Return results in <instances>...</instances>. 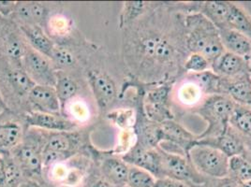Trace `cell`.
Wrapping results in <instances>:
<instances>
[{
    "label": "cell",
    "mask_w": 251,
    "mask_h": 187,
    "mask_svg": "<svg viewBox=\"0 0 251 187\" xmlns=\"http://www.w3.org/2000/svg\"><path fill=\"white\" fill-rule=\"evenodd\" d=\"M185 14L177 3L149 2L145 14L126 27L124 60L130 76L147 84L175 83L190 54Z\"/></svg>",
    "instance_id": "6da1fadb"
},
{
    "label": "cell",
    "mask_w": 251,
    "mask_h": 187,
    "mask_svg": "<svg viewBox=\"0 0 251 187\" xmlns=\"http://www.w3.org/2000/svg\"><path fill=\"white\" fill-rule=\"evenodd\" d=\"M184 22L188 52L201 54L212 66L225 52L220 29L199 12L186 14Z\"/></svg>",
    "instance_id": "7a4b0ae2"
},
{
    "label": "cell",
    "mask_w": 251,
    "mask_h": 187,
    "mask_svg": "<svg viewBox=\"0 0 251 187\" xmlns=\"http://www.w3.org/2000/svg\"><path fill=\"white\" fill-rule=\"evenodd\" d=\"M43 130L26 128L23 141L11 151V156L21 167L26 179L37 181L45 187L43 178Z\"/></svg>",
    "instance_id": "3957f363"
},
{
    "label": "cell",
    "mask_w": 251,
    "mask_h": 187,
    "mask_svg": "<svg viewBox=\"0 0 251 187\" xmlns=\"http://www.w3.org/2000/svg\"><path fill=\"white\" fill-rule=\"evenodd\" d=\"M44 132L43 164L44 169L55 163L67 161L74 156L81 155L84 149L92 147L86 144L88 139L84 131L74 130L66 132Z\"/></svg>",
    "instance_id": "277c9868"
},
{
    "label": "cell",
    "mask_w": 251,
    "mask_h": 187,
    "mask_svg": "<svg viewBox=\"0 0 251 187\" xmlns=\"http://www.w3.org/2000/svg\"><path fill=\"white\" fill-rule=\"evenodd\" d=\"M236 104L224 94H212L204 98L191 114L199 115L206 123V129L199 139L214 138L224 133L230 125V118Z\"/></svg>",
    "instance_id": "5b68a950"
},
{
    "label": "cell",
    "mask_w": 251,
    "mask_h": 187,
    "mask_svg": "<svg viewBox=\"0 0 251 187\" xmlns=\"http://www.w3.org/2000/svg\"><path fill=\"white\" fill-rule=\"evenodd\" d=\"M35 85L21 65L13 64L0 56V91L2 93L6 90L8 93L4 96L7 104L9 99L13 98V100H17V104L21 105V107L25 106L26 110L29 109L27 95Z\"/></svg>",
    "instance_id": "8992f818"
},
{
    "label": "cell",
    "mask_w": 251,
    "mask_h": 187,
    "mask_svg": "<svg viewBox=\"0 0 251 187\" xmlns=\"http://www.w3.org/2000/svg\"><path fill=\"white\" fill-rule=\"evenodd\" d=\"M188 159L200 174L207 179L228 177L229 158L213 147L196 142L188 152Z\"/></svg>",
    "instance_id": "52a82bcc"
},
{
    "label": "cell",
    "mask_w": 251,
    "mask_h": 187,
    "mask_svg": "<svg viewBox=\"0 0 251 187\" xmlns=\"http://www.w3.org/2000/svg\"><path fill=\"white\" fill-rule=\"evenodd\" d=\"M174 83L147 84L143 107L147 118L155 123L176 119L172 109L171 94Z\"/></svg>",
    "instance_id": "ba28073f"
},
{
    "label": "cell",
    "mask_w": 251,
    "mask_h": 187,
    "mask_svg": "<svg viewBox=\"0 0 251 187\" xmlns=\"http://www.w3.org/2000/svg\"><path fill=\"white\" fill-rule=\"evenodd\" d=\"M159 150L162 157V178H169L195 187H203L206 184L208 179L200 174L188 158L169 154L160 148Z\"/></svg>",
    "instance_id": "9c48e42d"
},
{
    "label": "cell",
    "mask_w": 251,
    "mask_h": 187,
    "mask_svg": "<svg viewBox=\"0 0 251 187\" xmlns=\"http://www.w3.org/2000/svg\"><path fill=\"white\" fill-rule=\"evenodd\" d=\"M206 96L207 94L194 75L185 73L173 85L171 94L172 106L175 105L184 112L192 113Z\"/></svg>",
    "instance_id": "30bf717a"
},
{
    "label": "cell",
    "mask_w": 251,
    "mask_h": 187,
    "mask_svg": "<svg viewBox=\"0 0 251 187\" xmlns=\"http://www.w3.org/2000/svg\"><path fill=\"white\" fill-rule=\"evenodd\" d=\"M86 77L99 111L108 114L120 94L114 78L101 70H91L87 71Z\"/></svg>",
    "instance_id": "8fae6325"
},
{
    "label": "cell",
    "mask_w": 251,
    "mask_h": 187,
    "mask_svg": "<svg viewBox=\"0 0 251 187\" xmlns=\"http://www.w3.org/2000/svg\"><path fill=\"white\" fill-rule=\"evenodd\" d=\"M21 67L35 84L54 86L57 70L51 59L29 45L22 59Z\"/></svg>",
    "instance_id": "7c38bea8"
},
{
    "label": "cell",
    "mask_w": 251,
    "mask_h": 187,
    "mask_svg": "<svg viewBox=\"0 0 251 187\" xmlns=\"http://www.w3.org/2000/svg\"><path fill=\"white\" fill-rule=\"evenodd\" d=\"M122 159L129 166H137L150 172L156 179H161L162 157L159 148H147L135 142L125 154Z\"/></svg>",
    "instance_id": "4fadbf2b"
},
{
    "label": "cell",
    "mask_w": 251,
    "mask_h": 187,
    "mask_svg": "<svg viewBox=\"0 0 251 187\" xmlns=\"http://www.w3.org/2000/svg\"><path fill=\"white\" fill-rule=\"evenodd\" d=\"M99 175L115 187H126L129 165L115 153H97Z\"/></svg>",
    "instance_id": "5bb4252c"
},
{
    "label": "cell",
    "mask_w": 251,
    "mask_h": 187,
    "mask_svg": "<svg viewBox=\"0 0 251 187\" xmlns=\"http://www.w3.org/2000/svg\"><path fill=\"white\" fill-rule=\"evenodd\" d=\"M25 128H38L50 132L74 131L79 125L74 119L65 115H51L29 112L23 115Z\"/></svg>",
    "instance_id": "9a60e30c"
},
{
    "label": "cell",
    "mask_w": 251,
    "mask_h": 187,
    "mask_svg": "<svg viewBox=\"0 0 251 187\" xmlns=\"http://www.w3.org/2000/svg\"><path fill=\"white\" fill-rule=\"evenodd\" d=\"M25 125L23 116L18 118L15 113L0 117V155L11 154L24 140Z\"/></svg>",
    "instance_id": "2e32d148"
},
{
    "label": "cell",
    "mask_w": 251,
    "mask_h": 187,
    "mask_svg": "<svg viewBox=\"0 0 251 187\" xmlns=\"http://www.w3.org/2000/svg\"><path fill=\"white\" fill-rule=\"evenodd\" d=\"M30 112L63 115L62 107L53 86L36 84L27 95Z\"/></svg>",
    "instance_id": "e0dca14e"
},
{
    "label": "cell",
    "mask_w": 251,
    "mask_h": 187,
    "mask_svg": "<svg viewBox=\"0 0 251 187\" xmlns=\"http://www.w3.org/2000/svg\"><path fill=\"white\" fill-rule=\"evenodd\" d=\"M199 144L210 146L223 153L228 158L238 156L245 152V140L229 125L227 130L221 135L214 138L199 139L196 141Z\"/></svg>",
    "instance_id": "ac0fdd59"
},
{
    "label": "cell",
    "mask_w": 251,
    "mask_h": 187,
    "mask_svg": "<svg viewBox=\"0 0 251 187\" xmlns=\"http://www.w3.org/2000/svg\"><path fill=\"white\" fill-rule=\"evenodd\" d=\"M212 70L222 78L233 79L251 74L250 63L238 55L225 52L212 65Z\"/></svg>",
    "instance_id": "d6986e66"
},
{
    "label": "cell",
    "mask_w": 251,
    "mask_h": 187,
    "mask_svg": "<svg viewBox=\"0 0 251 187\" xmlns=\"http://www.w3.org/2000/svg\"><path fill=\"white\" fill-rule=\"evenodd\" d=\"M221 94L229 96L235 104L251 106V74L238 78L221 77Z\"/></svg>",
    "instance_id": "ffe728a7"
},
{
    "label": "cell",
    "mask_w": 251,
    "mask_h": 187,
    "mask_svg": "<svg viewBox=\"0 0 251 187\" xmlns=\"http://www.w3.org/2000/svg\"><path fill=\"white\" fill-rule=\"evenodd\" d=\"M220 39L225 52L233 53L250 60L251 55V40L247 36L230 28L220 29Z\"/></svg>",
    "instance_id": "44dd1931"
},
{
    "label": "cell",
    "mask_w": 251,
    "mask_h": 187,
    "mask_svg": "<svg viewBox=\"0 0 251 187\" xmlns=\"http://www.w3.org/2000/svg\"><path fill=\"white\" fill-rule=\"evenodd\" d=\"M18 28L32 49L50 57L55 43L45 33L43 27L39 25H20Z\"/></svg>",
    "instance_id": "7402d4cb"
},
{
    "label": "cell",
    "mask_w": 251,
    "mask_h": 187,
    "mask_svg": "<svg viewBox=\"0 0 251 187\" xmlns=\"http://www.w3.org/2000/svg\"><path fill=\"white\" fill-rule=\"evenodd\" d=\"M54 89L57 94L58 99L62 107L63 115H65V110L74 98L76 97L79 92V84L76 79L70 72L57 71L56 81L54 84Z\"/></svg>",
    "instance_id": "603a6c76"
},
{
    "label": "cell",
    "mask_w": 251,
    "mask_h": 187,
    "mask_svg": "<svg viewBox=\"0 0 251 187\" xmlns=\"http://www.w3.org/2000/svg\"><path fill=\"white\" fill-rule=\"evenodd\" d=\"M226 28L239 32L251 40V16L239 5L230 2Z\"/></svg>",
    "instance_id": "cb8c5ba5"
},
{
    "label": "cell",
    "mask_w": 251,
    "mask_h": 187,
    "mask_svg": "<svg viewBox=\"0 0 251 187\" xmlns=\"http://www.w3.org/2000/svg\"><path fill=\"white\" fill-rule=\"evenodd\" d=\"M230 126L245 140H251V107L236 104L230 118Z\"/></svg>",
    "instance_id": "d4e9b609"
},
{
    "label": "cell",
    "mask_w": 251,
    "mask_h": 187,
    "mask_svg": "<svg viewBox=\"0 0 251 187\" xmlns=\"http://www.w3.org/2000/svg\"><path fill=\"white\" fill-rule=\"evenodd\" d=\"M228 166V176L237 183L251 180V156L246 150L241 155L230 157Z\"/></svg>",
    "instance_id": "484cf974"
},
{
    "label": "cell",
    "mask_w": 251,
    "mask_h": 187,
    "mask_svg": "<svg viewBox=\"0 0 251 187\" xmlns=\"http://www.w3.org/2000/svg\"><path fill=\"white\" fill-rule=\"evenodd\" d=\"M148 3L144 1L125 2L119 16V28L123 30L142 17L147 11Z\"/></svg>",
    "instance_id": "4316f807"
},
{
    "label": "cell",
    "mask_w": 251,
    "mask_h": 187,
    "mask_svg": "<svg viewBox=\"0 0 251 187\" xmlns=\"http://www.w3.org/2000/svg\"><path fill=\"white\" fill-rule=\"evenodd\" d=\"M49 58L57 71L70 72L77 66V59L74 53L62 45L55 44Z\"/></svg>",
    "instance_id": "83f0119b"
},
{
    "label": "cell",
    "mask_w": 251,
    "mask_h": 187,
    "mask_svg": "<svg viewBox=\"0 0 251 187\" xmlns=\"http://www.w3.org/2000/svg\"><path fill=\"white\" fill-rule=\"evenodd\" d=\"M5 159V187H18L26 180L21 167L12 158L11 154L2 155Z\"/></svg>",
    "instance_id": "f1b7e54d"
},
{
    "label": "cell",
    "mask_w": 251,
    "mask_h": 187,
    "mask_svg": "<svg viewBox=\"0 0 251 187\" xmlns=\"http://www.w3.org/2000/svg\"><path fill=\"white\" fill-rule=\"evenodd\" d=\"M157 179L147 170L129 166L126 178V187H154Z\"/></svg>",
    "instance_id": "f546056e"
},
{
    "label": "cell",
    "mask_w": 251,
    "mask_h": 187,
    "mask_svg": "<svg viewBox=\"0 0 251 187\" xmlns=\"http://www.w3.org/2000/svg\"><path fill=\"white\" fill-rule=\"evenodd\" d=\"M107 118L117 126L126 130L129 127L133 128L136 119V113H134V109H120L109 112L107 114Z\"/></svg>",
    "instance_id": "4dcf8cb0"
},
{
    "label": "cell",
    "mask_w": 251,
    "mask_h": 187,
    "mask_svg": "<svg viewBox=\"0 0 251 187\" xmlns=\"http://www.w3.org/2000/svg\"><path fill=\"white\" fill-rule=\"evenodd\" d=\"M184 70L186 73L204 72L212 70L211 63L200 53H190L184 65Z\"/></svg>",
    "instance_id": "1f68e13d"
},
{
    "label": "cell",
    "mask_w": 251,
    "mask_h": 187,
    "mask_svg": "<svg viewBox=\"0 0 251 187\" xmlns=\"http://www.w3.org/2000/svg\"><path fill=\"white\" fill-rule=\"evenodd\" d=\"M203 187H239V183L228 176L222 179H208Z\"/></svg>",
    "instance_id": "d6a6232c"
},
{
    "label": "cell",
    "mask_w": 251,
    "mask_h": 187,
    "mask_svg": "<svg viewBox=\"0 0 251 187\" xmlns=\"http://www.w3.org/2000/svg\"><path fill=\"white\" fill-rule=\"evenodd\" d=\"M17 1H0V16L10 19L15 10Z\"/></svg>",
    "instance_id": "836d02e7"
},
{
    "label": "cell",
    "mask_w": 251,
    "mask_h": 187,
    "mask_svg": "<svg viewBox=\"0 0 251 187\" xmlns=\"http://www.w3.org/2000/svg\"><path fill=\"white\" fill-rule=\"evenodd\" d=\"M154 187H195V186H190L187 185L181 182H178L176 180H172L169 178H161V179H157L156 184Z\"/></svg>",
    "instance_id": "e575fe53"
},
{
    "label": "cell",
    "mask_w": 251,
    "mask_h": 187,
    "mask_svg": "<svg viewBox=\"0 0 251 187\" xmlns=\"http://www.w3.org/2000/svg\"><path fill=\"white\" fill-rule=\"evenodd\" d=\"M86 108L83 106L81 103H77L74 105L73 108V115H75V118H81V117H85L84 115H86Z\"/></svg>",
    "instance_id": "d590c367"
},
{
    "label": "cell",
    "mask_w": 251,
    "mask_h": 187,
    "mask_svg": "<svg viewBox=\"0 0 251 187\" xmlns=\"http://www.w3.org/2000/svg\"><path fill=\"white\" fill-rule=\"evenodd\" d=\"M12 113L10 107L8 106V104L6 103L2 93L0 91V117L1 116H4V115H8V114H11Z\"/></svg>",
    "instance_id": "8d00e7d4"
},
{
    "label": "cell",
    "mask_w": 251,
    "mask_h": 187,
    "mask_svg": "<svg viewBox=\"0 0 251 187\" xmlns=\"http://www.w3.org/2000/svg\"><path fill=\"white\" fill-rule=\"evenodd\" d=\"M87 187H113L112 185H110L109 183H107L103 179H101L100 177L99 176L96 180L92 181L91 184L88 185Z\"/></svg>",
    "instance_id": "74e56055"
},
{
    "label": "cell",
    "mask_w": 251,
    "mask_h": 187,
    "mask_svg": "<svg viewBox=\"0 0 251 187\" xmlns=\"http://www.w3.org/2000/svg\"><path fill=\"white\" fill-rule=\"evenodd\" d=\"M0 187H5V159L0 155Z\"/></svg>",
    "instance_id": "f35d334b"
},
{
    "label": "cell",
    "mask_w": 251,
    "mask_h": 187,
    "mask_svg": "<svg viewBox=\"0 0 251 187\" xmlns=\"http://www.w3.org/2000/svg\"><path fill=\"white\" fill-rule=\"evenodd\" d=\"M18 187H45L41 183L34 181V180H29L26 179L25 181H24L21 185Z\"/></svg>",
    "instance_id": "ab89813d"
},
{
    "label": "cell",
    "mask_w": 251,
    "mask_h": 187,
    "mask_svg": "<svg viewBox=\"0 0 251 187\" xmlns=\"http://www.w3.org/2000/svg\"><path fill=\"white\" fill-rule=\"evenodd\" d=\"M8 23H9V21H7L5 18L0 16V33L4 30V28L6 27Z\"/></svg>",
    "instance_id": "60d3db41"
},
{
    "label": "cell",
    "mask_w": 251,
    "mask_h": 187,
    "mask_svg": "<svg viewBox=\"0 0 251 187\" xmlns=\"http://www.w3.org/2000/svg\"><path fill=\"white\" fill-rule=\"evenodd\" d=\"M245 143H246V151L251 156V140H245Z\"/></svg>",
    "instance_id": "b9f144b4"
},
{
    "label": "cell",
    "mask_w": 251,
    "mask_h": 187,
    "mask_svg": "<svg viewBox=\"0 0 251 187\" xmlns=\"http://www.w3.org/2000/svg\"><path fill=\"white\" fill-rule=\"evenodd\" d=\"M239 187H251V180L239 183Z\"/></svg>",
    "instance_id": "7bdbcfd3"
},
{
    "label": "cell",
    "mask_w": 251,
    "mask_h": 187,
    "mask_svg": "<svg viewBox=\"0 0 251 187\" xmlns=\"http://www.w3.org/2000/svg\"><path fill=\"white\" fill-rule=\"evenodd\" d=\"M82 187V186H79V187H70V186H57V187Z\"/></svg>",
    "instance_id": "ee69618b"
},
{
    "label": "cell",
    "mask_w": 251,
    "mask_h": 187,
    "mask_svg": "<svg viewBox=\"0 0 251 187\" xmlns=\"http://www.w3.org/2000/svg\"><path fill=\"white\" fill-rule=\"evenodd\" d=\"M249 63H250V69H251V58H250V60H249Z\"/></svg>",
    "instance_id": "f6af8a7d"
},
{
    "label": "cell",
    "mask_w": 251,
    "mask_h": 187,
    "mask_svg": "<svg viewBox=\"0 0 251 187\" xmlns=\"http://www.w3.org/2000/svg\"></svg>",
    "instance_id": "bcb514c9"
},
{
    "label": "cell",
    "mask_w": 251,
    "mask_h": 187,
    "mask_svg": "<svg viewBox=\"0 0 251 187\" xmlns=\"http://www.w3.org/2000/svg\"></svg>",
    "instance_id": "7dc6e473"
}]
</instances>
